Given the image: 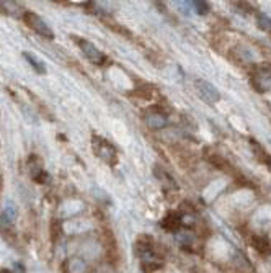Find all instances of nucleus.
Here are the masks:
<instances>
[{"label":"nucleus","instance_id":"9b49d317","mask_svg":"<svg viewBox=\"0 0 271 273\" xmlns=\"http://www.w3.org/2000/svg\"><path fill=\"white\" fill-rule=\"evenodd\" d=\"M257 23H258V26L263 29V32H271V20L266 17V15H258Z\"/></svg>","mask_w":271,"mask_h":273},{"label":"nucleus","instance_id":"1a4fd4ad","mask_svg":"<svg viewBox=\"0 0 271 273\" xmlns=\"http://www.w3.org/2000/svg\"><path fill=\"white\" fill-rule=\"evenodd\" d=\"M252 146H253V150H255V154H257V157L260 159V162L261 164H271V157L268 156V153L265 149H263L261 146H258L257 142H252Z\"/></svg>","mask_w":271,"mask_h":273},{"label":"nucleus","instance_id":"20e7f679","mask_svg":"<svg viewBox=\"0 0 271 273\" xmlns=\"http://www.w3.org/2000/svg\"><path fill=\"white\" fill-rule=\"evenodd\" d=\"M23 20H25V23L33 29L35 33L38 35H41V36H46V38H52V32H51V28L44 23V21L38 17L36 13L33 12H25L23 15Z\"/></svg>","mask_w":271,"mask_h":273},{"label":"nucleus","instance_id":"ddd939ff","mask_svg":"<svg viewBox=\"0 0 271 273\" xmlns=\"http://www.w3.org/2000/svg\"><path fill=\"white\" fill-rule=\"evenodd\" d=\"M0 273H10L9 270H2V271H0Z\"/></svg>","mask_w":271,"mask_h":273},{"label":"nucleus","instance_id":"423d86ee","mask_svg":"<svg viewBox=\"0 0 271 273\" xmlns=\"http://www.w3.org/2000/svg\"><path fill=\"white\" fill-rule=\"evenodd\" d=\"M0 13L10 15V17H18L21 13L25 15V10L18 2H10V0H7V2H0Z\"/></svg>","mask_w":271,"mask_h":273},{"label":"nucleus","instance_id":"9d476101","mask_svg":"<svg viewBox=\"0 0 271 273\" xmlns=\"http://www.w3.org/2000/svg\"><path fill=\"white\" fill-rule=\"evenodd\" d=\"M13 219H15V209L13 208H7L2 213V218H0V224L9 226V224L13 223Z\"/></svg>","mask_w":271,"mask_h":273},{"label":"nucleus","instance_id":"39448f33","mask_svg":"<svg viewBox=\"0 0 271 273\" xmlns=\"http://www.w3.org/2000/svg\"><path fill=\"white\" fill-rule=\"evenodd\" d=\"M146 125L150 128V130H162L168 125L167 116L162 115L160 111H149L146 115Z\"/></svg>","mask_w":271,"mask_h":273},{"label":"nucleus","instance_id":"7ed1b4c3","mask_svg":"<svg viewBox=\"0 0 271 273\" xmlns=\"http://www.w3.org/2000/svg\"><path fill=\"white\" fill-rule=\"evenodd\" d=\"M194 87H196L199 97L209 105H214L221 100V95H219V90H217L214 85H211L209 82L206 80H196L194 82Z\"/></svg>","mask_w":271,"mask_h":273},{"label":"nucleus","instance_id":"f03ea898","mask_svg":"<svg viewBox=\"0 0 271 273\" xmlns=\"http://www.w3.org/2000/svg\"><path fill=\"white\" fill-rule=\"evenodd\" d=\"M74 40L77 41V46L82 49V52H84V56L90 60V63H93V64H105V60H107V57H105L103 52L95 46L93 43H90L88 40H82V38H77V36H74Z\"/></svg>","mask_w":271,"mask_h":273},{"label":"nucleus","instance_id":"f8f14e48","mask_svg":"<svg viewBox=\"0 0 271 273\" xmlns=\"http://www.w3.org/2000/svg\"><path fill=\"white\" fill-rule=\"evenodd\" d=\"M194 7H196L198 13H201V15H206V13L209 12V5H208V2H194Z\"/></svg>","mask_w":271,"mask_h":273},{"label":"nucleus","instance_id":"6e6552de","mask_svg":"<svg viewBox=\"0 0 271 273\" xmlns=\"http://www.w3.org/2000/svg\"><path fill=\"white\" fill-rule=\"evenodd\" d=\"M23 57L28 60V64L31 66L38 74H44V71H46V69H44V64H43L41 60L38 59L35 54H29V52H23Z\"/></svg>","mask_w":271,"mask_h":273},{"label":"nucleus","instance_id":"0eeeda50","mask_svg":"<svg viewBox=\"0 0 271 273\" xmlns=\"http://www.w3.org/2000/svg\"><path fill=\"white\" fill-rule=\"evenodd\" d=\"M163 227L168 231H177L180 226H182V216H180L178 213H170L167 218L162 221Z\"/></svg>","mask_w":271,"mask_h":273},{"label":"nucleus","instance_id":"f257e3e1","mask_svg":"<svg viewBox=\"0 0 271 273\" xmlns=\"http://www.w3.org/2000/svg\"><path fill=\"white\" fill-rule=\"evenodd\" d=\"M92 146H93L95 156L98 157V159H101L103 162H107V164H116L118 154H116L115 146H113L111 142H108L107 139L100 138V136H93Z\"/></svg>","mask_w":271,"mask_h":273}]
</instances>
